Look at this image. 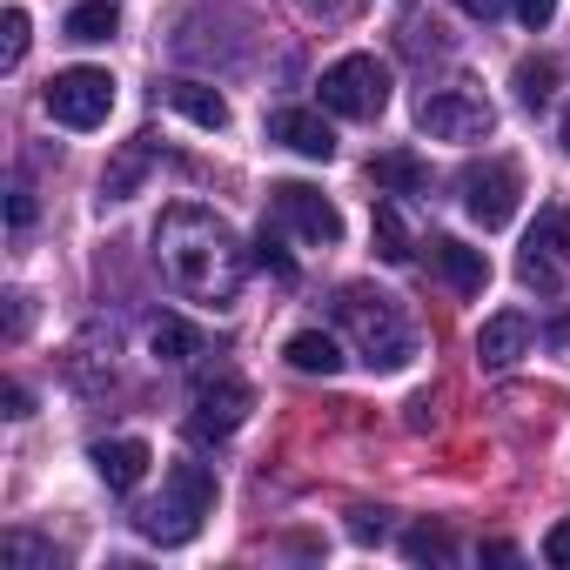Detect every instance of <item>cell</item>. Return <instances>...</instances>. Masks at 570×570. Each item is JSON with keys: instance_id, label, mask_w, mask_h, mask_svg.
<instances>
[{"instance_id": "obj_32", "label": "cell", "mask_w": 570, "mask_h": 570, "mask_svg": "<svg viewBox=\"0 0 570 570\" xmlns=\"http://www.w3.org/2000/svg\"><path fill=\"white\" fill-rule=\"evenodd\" d=\"M8 416H35V396L21 383H8Z\"/></svg>"}, {"instance_id": "obj_31", "label": "cell", "mask_w": 570, "mask_h": 570, "mask_svg": "<svg viewBox=\"0 0 570 570\" xmlns=\"http://www.w3.org/2000/svg\"><path fill=\"white\" fill-rule=\"evenodd\" d=\"M456 8H463V14H476V21H497L510 0H456Z\"/></svg>"}, {"instance_id": "obj_4", "label": "cell", "mask_w": 570, "mask_h": 570, "mask_svg": "<svg viewBox=\"0 0 570 570\" xmlns=\"http://www.w3.org/2000/svg\"><path fill=\"white\" fill-rule=\"evenodd\" d=\"M323 108L343 121H376L390 108V61L376 55H343L323 68Z\"/></svg>"}, {"instance_id": "obj_34", "label": "cell", "mask_w": 570, "mask_h": 570, "mask_svg": "<svg viewBox=\"0 0 570 570\" xmlns=\"http://www.w3.org/2000/svg\"><path fill=\"white\" fill-rule=\"evenodd\" d=\"M563 148H570V108H563Z\"/></svg>"}, {"instance_id": "obj_23", "label": "cell", "mask_w": 570, "mask_h": 570, "mask_svg": "<svg viewBox=\"0 0 570 570\" xmlns=\"http://www.w3.org/2000/svg\"><path fill=\"white\" fill-rule=\"evenodd\" d=\"M550 88H557V61H543V55L537 61H517V101L523 108H543Z\"/></svg>"}, {"instance_id": "obj_2", "label": "cell", "mask_w": 570, "mask_h": 570, "mask_svg": "<svg viewBox=\"0 0 570 570\" xmlns=\"http://www.w3.org/2000/svg\"><path fill=\"white\" fill-rule=\"evenodd\" d=\"M336 323L356 336V356L370 363V370H403L410 356H416V336H410V316H403V303L396 296H383V289H370V282H350V289H336Z\"/></svg>"}, {"instance_id": "obj_16", "label": "cell", "mask_w": 570, "mask_h": 570, "mask_svg": "<svg viewBox=\"0 0 570 570\" xmlns=\"http://www.w3.org/2000/svg\"><path fill=\"white\" fill-rule=\"evenodd\" d=\"M370 181H376V195H423V188H430V168H423L410 148H383V155L370 161Z\"/></svg>"}, {"instance_id": "obj_24", "label": "cell", "mask_w": 570, "mask_h": 570, "mask_svg": "<svg viewBox=\"0 0 570 570\" xmlns=\"http://www.w3.org/2000/svg\"><path fill=\"white\" fill-rule=\"evenodd\" d=\"M141 168H148V148L135 141V148H128V155L101 175V195H108V202H128V195H135V181H141Z\"/></svg>"}, {"instance_id": "obj_11", "label": "cell", "mask_w": 570, "mask_h": 570, "mask_svg": "<svg viewBox=\"0 0 570 570\" xmlns=\"http://www.w3.org/2000/svg\"><path fill=\"white\" fill-rule=\"evenodd\" d=\"M268 141L296 148V155H309V161H330V155H336V128H330L316 108H275V115H268Z\"/></svg>"}, {"instance_id": "obj_3", "label": "cell", "mask_w": 570, "mask_h": 570, "mask_svg": "<svg viewBox=\"0 0 570 570\" xmlns=\"http://www.w3.org/2000/svg\"><path fill=\"white\" fill-rule=\"evenodd\" d=\"M208 510H215V470L208 463H175L168 483H161V503L141 510V537L175 550V543H188L208 523Z\"/></svg>"}, {"instance_id": "obj_19", "label": "cell", "mask_w": 570, "mask_h": 570, "mask_svg": "<svg viewBox=\"0 0 570 570\" xmlns=\"http://www.w3.org/2000/svg\"><path fill=\"white\" fill-rule=\"evenodd\" d=\"M148 350H155L161 363H188V356H202V330L181 323V316H161V323L148 330Z\"/></svg>"}, {"instance_id": "obj_14", "label": "cell", "mask_w": 570, "mask_h": 570, "mask_svg": "<svg viewBox=\"0 0 570 570\" xmlns=\"http://www.w3.org/2000/svg\"><path fill=\"white\" fill-rule=\"evenodd\" d=\"M88 463H95V476H101L108 490H135V483L148 476V443H141V436H115V443H95Z\"/></svg>"}, {"instance_id": "obj_29", "label": "cell", "mask_w": 570, "mask_h": 570, "mask_svg": "<svg viewBox=\"0 0 570 570\" xmlns=\"http://www.w3.org/2000/svg\"><path fill=\"white\" fill-rule=\"evenodd\" d=\"M383 530H390V523H383V510H350V537H363V543H370V537H383Z\"/></svg>"}, {"instance_id": "obj_9", "label": "cell", "mask_w": 570, "mask_h": 570, "mask_svg": "<svg viewBox=\"0 0 570 570\" xmlns=\"http://www.w3.org/2000/svg\"><path fill=\"white\" fill-rule=\"evenodd\" d=\"M248 410H255L248 383H242L235 370H215V376H202V383H195L188 436H195V443H222V436H235V430H242V416H248Z\"/></svg>"}, {"instance_id": "obj_15", "label": "cell", "mask_w": 570, "mask_h": 570, "mask_svg": "<svg viewBox=\"0 0 570 570\" xmlns=\"http://www.w3.org/2000/svg\"><path fill=\"white\" fill-rule=\"evenodd\" d=\"M161 101H168L175 115H188L195 128H208V135L228 128V101H222L208 81H161Z\"/></svg>"}, {"instance_id": "obj_20", "label": "cell", "mask_w": 570, "mask_h": 570, "mask_svg": "<svg viewBox=\"0 0 570 570\" xmlns=\"http://www.w3.org/2000/svg\"><path fill=\"white\" fill-rule=\"evenodd\" d=\"M0 557H8V570H55V563H61V550L41 543V537H28V530H8Z\"/></svg>"}, {"instance_id": "obj_27", "label": "cell", "mask_w": 570, "mask_h": 570, "mask_svg": "<svg viewBox=\"0 0 570 570\" xmlns=\"http://www.w3.org/2000/svg\"><path fill=\"white\" fill-rule=\"evenodd\" d=\"M543 557H550L557 570H570V517H563V523H550V537H543Z\"/></svg>"}, {"instance_id": "obj_17", "label": "cell", "mask_w": 570, "mask_h": 570, "mask_svg": "<svg viewBox=\"0 0 570 570\" xmlns=\"http://www.w3.org/2000/svg\"><path fill=\"white\" fill-rule=\"evenodd\" d=\"M282 356H289V370H303V376H336L343 370V350L323 330H296L289 343H282Z\"/></svg>"}, {"instance_id": "obj_33", "label": "cell", "mask_w": 570, "mask_h": 570, "mask_svg": "<svg viewBox=\"0 0 570 570\" xmlns=\"http://www.w3.org/2000/svg\"><path fill=\"white\" fill-rule=\"evenodd\" d=\"M430 410H436V403H430V396H416V403H410V430H430Z\"/></svg>"}, {"instance_id": "obj_5", "label": "cell", "mask_w": 570, "mask_h": 570, "mask_svg": "<svg viewBox=\"0 0 570 570\" xmlns=\"http://www.w3.org/2000/svg\"><path fill=\"white\" fill-rule=\"evenodd\" d=\"M517 275H523V289H537V296L563 289V275H570V208L563 202L537 208V222L523 235V255H517Z\"/></svg>"}, {"instance_id": "obj_18", "label": "cell", "mask_w": 570, "mask_h": 570, "mask_svg": "<svg viewBox=\"0 0 570 570\" xmlns=\"http://www.w3.org/2000/svg\"><path fill=\"white\" fill-rule=\"evenodd\" d=\"M68 28V41H81V48H95V41H115V28H121V14H115V0H81V8L61 21Z\"/></svg>"}, {"instance_id": "obj_25", "label": "cell", "mask_w": 570, "mask_h": 570, "mask_svg": "<svg viewBox=\"0 0 570 570\" xmlns=\"http://www.w3.org/2000/svg\"><path fill=\"white\" fill-rule=\"evenodd\" d=\"M28 61V14L8 8V21H0V68H21Z\"/></svg>"}, {"instance_id": "obj_22", "label": "cell", "mask_w": 570, "mask_h": 570, "mask_svg": "<svg viewBox=\"0 0 570 570\" xmlns=\"http://www.w3.org/2000/svg\"><path fill=\"white\" fill-rule=\"evenodd\" d=\"M403 557H410V563H450V557H456V537H450L443 523H416V530L403 537Z\"/></svg>"}, {"instance_id": "obj_1", "label": "cell", "mask_w": 570, "mask_h": 570, "mask_svg": "<svg viewBox=\"0 0 570 570\" xmlns=\"http://www.w3.org/2000/svg\"><path fill=\"white\" fill-rule=\"evenodd\" d=\"M155 262H161V282H168L175 296L208 303V309H228L242 296V275H248V255H242L235 228L215 208H195V202L161 208V222H155Z\"/></svg>"}, {"instance_id": "obj_6", "label": "cell", "mask_w": 570, "mask_h": 570, "mask_svg": "<svg viewBox=\"0 0 570 570\" xmlns=\"http://www.w3.org/2000/svg\"><path fill=\"white\" fill-rule=\"evenodd\" d=\"M41 101L61 128H101L108 108H115V75L108 68H61Z\"/></svg>"}, {"instance_id": "obj_30", "label": "cell", "mask_w": 570, "mask_h": 570, "mask_svg": "<svg viewBox=\"0 0 570 570\" xmlns=\"http://www.w3.org/2000/svg\"><path fill=\"white\" fill-rule=\"evenodd\" d=\"M8 222H14V228H28V222H35V195H28V188H14V195H8Z\"/></svg>"}, {"instance_id": "obj_13", "label": "cell", "mask_w": 570, "mask_h": 570, "mask_svg": "<svg viewBox=\"0 0 570 570\" xmlns=\"http://www.w3.org/2000/svg\"><path fill=\"white\" fill-rule=\"evenodd\" d=\"M530 336H537V330H530V316L503 309V316H490V323L476 330V363H483V370H510V363L530 350Z\"/></svg>"}, {"instance_id": "obj_26", "label": "cell", "mask_w": 570, "mask_h": 570, "mask_svg": "<svg viewBox=\"0 0 570 570\" xmlns=\"http://www.w3.org/2000/svg\"><path fill=\"white\" fill-rule=\"evenodd\" d=\"M255 262H262V268H268L275 282H296V262H289V248H282V242H275L268 228H262V242H255Z\"/></svg>"}, {"instance_id": "obj_8", "label": "cell", "mask_w": 570, "mask_h": 570, "mask_svg": "<svg viewBox=\"0 0 570 570\" xmlns=\"http://www.w3.org/2000/svg\"><path fill=\"white\" fill-rule=\"evenodd\" d=\"M463 215L476 228H503L517 215V195H523V168L517 161H470L463 168Z\"/></svg>"}, {"instance_id": "obj_12", "label": "cell", "mask_w": 570, "mask_h": 570, "mask_svg": "<svg viewBox=\"0 0 570 570\" xmlns=\"http://www.w3.org/2000/svg\"><path fill=\"white\" fill-rule=\"evenodd\" d=\"M430 268L450 282L456 296H483V289H490V262H483V248H470V242H456V235H436V242H430Z\"/></svg>"}, {"instance_id": "obj_10", "label": "cell", "mask_w": 570, "mask_h": 570, "mask_svg": "<svg viewBox=\"0 0 570 570\" xmlns=\"http://www.w3.org/2000/svg\"><path fill=\"white\" fill-rule=\"evenodd\" d=\"M416 121H423V135H436V141H483V135L497 128V108H490L476 88H436V95H423Z\"/></svg>"}, {"instance_id": "obj_28", "label": "cell", "mask_w": 570, "mask_h": 570, "mask_svg": "<svg viewBox=\"0 0 570 570\" xmlns=\"http://www.w3.org/2000/svg\"><path fill=\"white\" fill-rule=\"evenodd\" d=\"M550 14H557V0H517V21L537 35V28H550Z\"/></svg>"}, {"instance_id": "obj_7", "label": "cell", "mask_w": 570, "mask_h": 570, "mask_svg": "<svg viewBox=\"0 0 570 570\" xmlns=\"http://www.w3.org/2000/svg\"><path fill=\"white\" fill-rule=\"evenodd\" d=\"M268 208H275V222L289 228V235H303V242H316V248H336V242H343L336 202H330L323 188H309V181H275V188H268Z\"/></svg>"}, {"instance_id": "obj_21", "label": "cell", "mask_w": 570, "mask_h": 570, "mask_svg": "<svg viewBox=\"0 0 570 570\" xmlns=\"http://www.w3.org/2000/svg\"><path fill=\"white\" fill-rule=\"evenodd\" d=\"M376 255L396 262V268L416 255V248H410V228H403V215H396V202H376Z\"/></svg>"}]
</instances>
